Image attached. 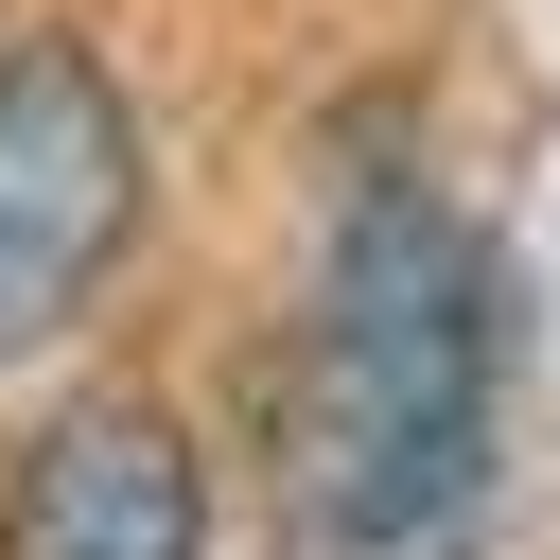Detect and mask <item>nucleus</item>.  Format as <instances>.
Instances as JSON below:
<instances>
[{"label": "nucleus", "instance_id": "nucleus-3", "mask_svg": "<svg viewBox=\"0 0 560 560\" xmlns=\"http://www.w3.org/2000/svg\"><path fill=\"white\" fill-rule=\"evenodd\" d=\"M0 560H210V472L158 402H70L18 490H0Z\"/></svg>", "mask_w": 560, "mask_h": 560}, {"label": "nucleus", "instance_id": "nucleus-2", "mask_svg": "<svg viewBox=\"0 0 560 560\" xmlns=\"http://www.w3.org/2000/svg\"><path fill=\"white\" fill-rule=\"evenodd\" d=\"M140 245V105L88 35H0V368L52 350Z\"/></svg>", "mask_w": 560, "mask_h": 560}, {"label": "nucleus", "instance_id": "nucleus-1", "mask_svg": "<svg viewBox=\"0 0 560 560\" xmlns=\"http://www.w3.org/2000/svg\"><path fill=\"white\" fill-rule=\"evenodd\" d=\"M490 245L472 210L350 122L315 228V350H298V525L332 560H455L490 490Z\"/></svg>", "mask_w": 560, "mask_h": 560}]
</instances>
